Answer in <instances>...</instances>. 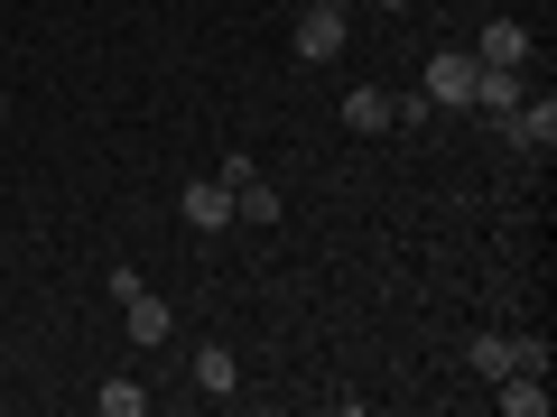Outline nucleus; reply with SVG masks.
Wrapping results in <instances>:
<instances>
[{
    "label": "nucleus",
    "mask_w": 557,
    "mask_h": 417,
    "mask_svg": "<svg viewBox=\"0 0 557 417\" xmlns=\"http://www.w3.org/2000/svg\"><path fill=\"white\" fill-rule=\"evenodd\" d=\"M493 130H502V149H539V159H548V149H557V102H548V93H530L520 112H502Z\"/></svg>",
    "instance_id": "nucleus-3"
},
{
    "label": "nucleus",
    "mask_w": 557,
    "mask_h": 417,
    "mask_svg": "<svg viewBox=\"0 0 557 417\" xmlns=\"http://www.w3.org/2000/svg\"><path fill=\"white\" fill-rule=\"evenodd\" d=\"M493 399H502V417H548V371H502Z\"/></svg>",
    "instance_id": "nucleus-7"
},
{
    "label": "nucleus",
    "mask_w": 557,
    "mask_h": 417,
    "mask_svg": "<svg viewBox=\"0 0 557 417\" xmlns=\"http://www.w3.org/2000/svg\"><path fill=\"white\" fill-rule=\"evenodd\" d=\"M196 390H205V399H233V390H242L233 343H196Z\"/></svg>",
    "instance_id": "nucleus-9"
},
{
    "label": "nucleus",
    "mask_w": 557,
    "mask_h": 417,
    "mask_svg": "<svg viewBox=\"0 0 557 417\" xmlns=\"http://www.w3.org/2000/svg\"><path fill=\"white\" fill-rule=\"evenodd\" d=\"M288 47H298L307 65H335L344 47H354V20H344V0H307V20H298V38H288Z\"/></svg>",
    "instance_id": "nucleus-2"
},
{
    "label": "nucleus",
    "mask_w": 557,
    "mask_h": 417,
    "mask_svg": "<svg viewBox=\"0 0 557 417\" xmlns=\"http://www.w3.org/2000/svg\"><path fill=\"white\" fill-rule=\"evenodd\" d=\"M391 10H428V0H391Z\"/></svg>",
    "instance_id": "nucleus-13"
},
{
    "label": "nucleus",
    "mask_w": 557,
    "mask_h": 417,
    "mask_svg": "<svg viewBox=\"0 0 557 417\" xmlns=\"http://www.w3.org/2000/svg\"><path fill=\"white\" fill-rule=\"evenodd\" d=\"M474 380H502V371H548V334H474L465 343Z\"/></svg>",
    "instance_id": "nucleus-1"
},
{
    "label": "nucleus",
    "mask_w": 557,
    "mask_h": 417,
    "mask_svg": "<svg viewBox=\"0 0 557 417\" xmlns=\"http://www.w3.org/2000/svg\"><path fill=\"white\" fill-rule=\"evenodd\" d=\"M474 102L483 112H520V102H530V75H520V65H474Z\"/></svg>",
    "instance_id": "nucleus-5"
},
{
    "label": "nucleus",
    "mask_w": 557,
    "mask_h": 417,
    "mask_svg": "<svg viewBox=\"0 0 557 417\" xmlns=\"http://www.w3.org/2000/svg\"><path fill=\"white\" fill-rule=\"evenodd\" d=\"M139 408H149L139 380H102V417H139Z\"/></svg>",
    "instance_id": "nucleus-12"
},
{
    "label": "nucleus",
    "mask_w": 557,
    "mask_h": 417,
    "mask_svg": "<svg viewBox=\"0 0 557 417\" xmlns=\"http://www.w3.org/2000/svg\"><path fill=\"white\" fill-rule=\"evenodd\" d=\"M121 316H131V343H149V353H159L168 325H177V316H168V298H149V288H139V298H121Z\"/></svg>",
    "instance_id": "nucleus-10"
},
{
    "label": "nucleus",
    "mask_w": 557,
    "mask_h": 417,
    "mask_svg": "<svg viewBox=\"0 0 557 417\" xmlns=\"http://www.w3.org/2000/svg\"><path fill=\"white\" fill-rule=\"evenodd\" d=\"M520 56H530V28H520V20H493L474 38V65H520Z\"/></svg>",
    "instance_id": "nucleus-11"
},
{
    "label": "nucleus",
    "mask_w": 557,
    "mask_h": 417,
    "mask_svg": "<svg viewBox=\"0 0 557 417\" xmlns=\"http://www.w3.org/2000/svg\"><path fill=\"white\" fill-rule=\"evenodd\" d=\"M177 214L196 223V232H223V223H233V186H223V177H196V186L177 195Z\"/></svg>",
    "instance_id": "nucleus-6"
},
{
    "label": "nucleus",
    "mask_w": 557,
    "mask_h": 417,
    "mask_svg": "<svg viewBox=\"0 0 557 417\" xmlns=\"http://www.w3.org/2000/svg\"><path fill=\"white\" fill-rule=\"evenodd\" d=\"M344 130L391 139V93H381V84H354V93H344Z\"/></svg>",
    "instance_id": "nucleus-8"
},
{
    "label": "nucleus",
    "mask_w": 557,
    "mask_h": 417,
    "mask_svg": "<svg viewBox=\"0 0 557 417\" xmlns=\"http://www.w3.org/2000/svg\"><path fill=\"white\" fill-rule=\"evenodd\" d=\"M418 93L428 102H474V56H465V47H437V56H428V75H418Z\"/></svg>",
    "instance_id": "nucleus-4"
}]
</instances>
